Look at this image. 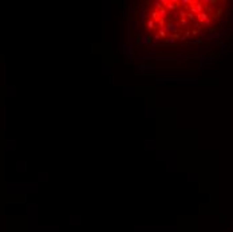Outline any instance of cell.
<instances>
[{"instance_id":"obj_1","label":"cell","mask_w":233,"mask_h":232,"mask_svg":"<svg viewBox=\"0 0 233 232\" xmlns=\"http://www.w3.org/2000/svg\"><path fill=\"white\" fill-rule=\"evenodd\" d=\"M230 8L221 0H154L142 7L139 28L149 42H192L221 28Z\"/></svg>"}]
</instances>
